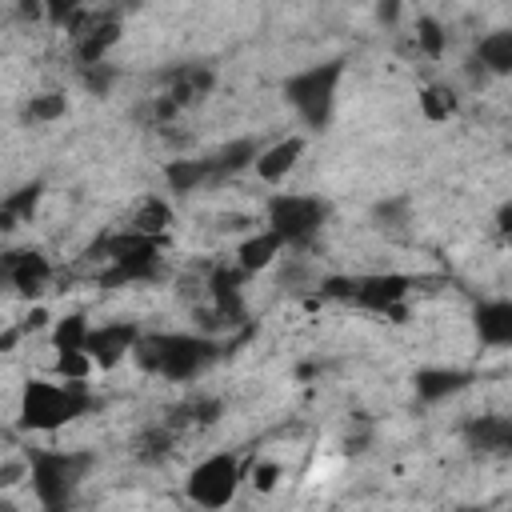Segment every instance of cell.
Masks as SVG:
<instances>
[{
	"label": "cell",
	"mask_w": 512,
	"mask_h": 512,
	"mask_svg": "<svg viewBox=\"0 0 512 512\" xmlns=\"http://www.w3.org/2000/svg\"><path fill=\"white\" fill-rule=\"evenodd\" d=\"M508 456H512V420H508Z\"/></svg>",
	"instance_id": "obj_33"
},
{
	"label": "cell",
	"mask_w": 512,
	"mask_h": 512,
	"mask_svg": "<svg viewBox=\"0 0 512 512\" xmlns=\"http://www.w3.org/2000/svg\"><path fill=\"white\" fill-rule=\"evenodd\" d=\"M340 72H344L340 60H324V64H312V68L296 72V76L284 84L288 104L300 112V120H304L308 128H324V124H328V116H332V100H336V84H340Z\"/></svg>",
	"instance_id": "obj_4"
},
{
	"label": "cell",
	"mask_w": 512,
	"mask_h": 512,
	"mask_svg": "<svg viewBox=\"0 0 512 512\" xmlns=\"http://www.w3.org/2000/svg\"><path fill=\"white\" fill-rule=\"evenodd\" d=\"M92 356H88V348H68V352H60L56 356V372L64 376V380H84L88 372H92Z\"/></svg>",
	"instance_id": "obj_26"
},
{
	"label": "cell",
	"mask_w": 512,
	"mask_h": 512,
	"mask_svg": "<svg viewBox=\"0 0 512 512\" xmlns=\"http://www.w3.org/2000/svg\"><path fill=\"white\" fill-rule=\"evenodd\" d=\"M328 220V204L320 196H300V192H280L268 200V228L284 244H308Z\"/></svg>",
	"instance_id": "obj_5"
},
{
	"label": "cell",
	"mask_w": 512,
	"mask_h": 512,
	"mask_svg": "<svg viewBox=\"0 0 512 512\" xmlns=\"http://www.w3.org/2000/svg\"><path fill=\"white\" fill-rule=\"evenodd\" d=\"M276 480H280V468H276V464H268V460H264V464H256V468H252V484H256L260 492L276 488Z\"/></svg>",
	"instance_id": "obj_30"
},
{
	"label": "cell",
	"mask_w": 512,
	"mask_h": 512,
	"mask_svg": "<svg viewBox=\"0 0 512 512\" xmlns=\"http://www.w3.org/2000/svg\"><path fill=\"white\" fill-rule=\"evenodd\" d=\"M408 276H364V280H352V304L360 308H372V312H388V316H404L400 312V300L408 296Z\"/></svg>",
	"instance_id": "obj_7"
},
{
	"label": "cell",
	"mask_w": 512,
	"mask_h": 512,
	"mask_svg": "<svg viewBox=\"0 0 512 512\" xmlns=\"http://www.w3.org/2000/svg\"><path fill=\"white\" fill-rule=\"evenodd\" d=\"M284 248V240L272 232V228H264V232H256V236H248L244 244H240V268L244 272H260V268H268L272 264V256Z\"/></svg>",
	"instance_id": "obj_17"
},
{
	"label": "cell",
	"mask_w": 512,
	"mask_h": 512,
	"mask_svg": "<svg viewBox=\"0 0 512 512\" xmlns=\"http://www.w3.org/2000/svg\"><path fill=\"white\" fill-rule=\"evenodd\" d=\"M168 224H172V208H168L160 196H148V200L136 208V216H132L128 228H136V232H144V236H164Z\"/></svg>",
	"instance_id": "obj_21"
},
{
	"label": "cell",
	"mask_w": 512,
	"mask_h": 512,
	"mask_svg": "<svg viewBox=\"0 0 512 512\" xmlns=\"http://www.w3.org/2000/svg\"><path fill=\"white\" fill-rule=\"evenodd\" d=\"M220 416H224V404H220L216 396H192V400H184V404L172 412V424H176V428H184V424L208 428V424H216Z\"/></svg>",
	"instance_id": "obj_19"
},
{
	"label": "cell",
	"mask_w": 512,
	"mask_h": 512,
	"mask_svg": "<svg viewBox=\"0 0 512 512\" xmlns=\"http://www.w3.org/2000/svg\"><path fill=\"white\" fill-rule=\"evenodd\" d=\"M236 484H240V464L236 456L228 452H216L208 460H200L192 472H188V500L200 504V508H224L232 496H236Z\"/></svg>",
	"instance_id": "obj_6"
},
{
	"label": "cell",
	"mask_w": 512,
	"mask_h": 512,
	"mask_svg": "<svg viewBox=\"0 0 512 512\" xmlns=\"http://www.w3.org/2000/svg\"><path fill=\"white\" fill-rule=\"evenodd\" d=\"M36 200H40V184H28V188H20V192H12L8 200H4V212H0V228H16V220L20 216H32V208H36Z\"/></svg>",
	"instance_id": "obj_23"
},
{
	"label": "cell",
	"mask_w": 512,
	"mask_h": 512,
	"mask_svg": "<svg viewBox=\"0 0 512 512\" xmlns=\"http://www.w3.org/2000/svg\"><path fill=\"white\" fill-rule=\"evenodd\" d=\"M496 228H500L504 240H512V204H504V208L496 212Z\"/></svg>",
	"instance_id": "obj_31"
},
{
	"label": "cell",
	"mask_w": 512,
	"mask_h": 512,
	"mask_svg": "<svg viewBox=\"0 0 512 512\" xmlns=\"http://www.w3.org/2000/svg\"><path fill=\"white\" fill-rule=\"evenodd\" d=\"M420 108H424L428 120H448V116L456 112V96L436 84V88H424V92H420Z\"/></svg>",
	"instance_id": "obj_25"
},
{
	"label": "cell",
	"mask_w": 512,
	"mask_h": 512,
	"mask_svg": "<svg viewBox=\"0 0 512 512\" xmlns=\"http://www.w3.org/2000/svg\"><path fill=\"white\" fill-rule=\"evenodd\" d=\"M396 12H400V0H380V4H376V16H380L384 24H392Z\"/></svg>",
	"instance_id": "obj_32"
},
{
	"label": "cell",
	"mask_w": 512,
	"mask_h": 512,
	"mask_svg": "<svg viewBox=\"0 0 512 512\" xmlns=\"http://www.w3.org/2000/svg\"><path fill=\"white\" fill-rule=\"evenodd\" d=\"M208 88H212V72H208V68H176V72L168 76V96H172L180 108L196 104Z\"/></svg>",
	"instance_id": "obj_16"
},
{
	"label": "cell",
	"mask_w": 512,
	"mask_h": 512,
	"mask_svg": "<svg viewBox=\"0 0 512 512\" xmlns=\"http://www.w3.org/2000/svg\"><path fill=\"white\" fill-rule=\"evenodd\" d=\"M64 112H68V100H64L60 92H40V96H32V100L24 104V120H32V124L60 120Z\"/></svg>",
	"instance_id": "obj_22"
},
{
	"label": "cell",
	"mask_w": 512,
	"mask_h": 512,
	"mask_svg": "<svg viewBox=\"0 0 512 512\" xmlns=\"http://www.w3.org/2000/svg\"><path fill=\"white\" fill-rule=\"evenodd\" d=\"M88 408H92V396L84 392V380H64V384L32 380L24 388V396H20V424L52 432V428L84 416Z\"/></svg>",
	"instance_id": "obj_2"
},
{
	"label": "cell",
	"mask_w": 512,
	"mask_h": 512,
	"mask_svg": "<svg viewBox=\"0 0 512 512\" xmlns=\"http://www.w3.org/2000/svg\"><path fill=\"white\" fill-rule=\"evenodd\" d=\"M468 380L472 376L468 372H456V368H424V372H416V396L428 400V404H436V400L460 392Z\"/></svg>",
	"instance_id": "obj_13"
},
{
	"label": "cell",
	"mask_w": 512,
	"mask_h": 512,
	"mask_svg": "<svg viewBox=\"0 0 512 512\" xmlns=\"http://www.w3.org/2000/svg\"><path fill=\"white\" fill-rule=\"evenodd\" d=\"M164 180H168L172 192H192V188L208 184V180H212L208 156H204V160H172V164L164 168Z\"/></svg>",
	"instance_id": "obj_20"
},
{
	"label": "cell",
	"mask_w": 512,
	"mask_h": 512,
	"mask_svg": "<svg viewBox=\"0 0 512 512\" xmlns=\"http://www.w3.org/2000/svg\"><path fill=\"white\" fill-rule=\"evenodd\" d=\"M44 4H48V20L52 24H72L80 16V4L84 0H44Z\"/></svg>",
	"instance_id": "obj_29"
},
{
	"label": "cell",
	"mask_w": 512,
	"mask_h": 512,
	"mask_svg": "<svg viewBox=\"0 0 512 512\" xmlns=\"http://www.w3.org/2000/svg\"><path fill=\"white\" fill-rule=\"evenodd\" d=\"M136 364L164 380H196L208 364H216L220 344L188 332H164V336H140L132 348Z\"/></svg>",
	"instance_id": "obj_1"
},
{
	"label": "cell",
	"mask_w": 512,
	"mask_h": 512,
	"mask_svg": "<svg viewBox=\"0 0 512 512\" xmlns=\"http://www.w3.org/2000/svg\"><path fill=\"white\" fill-rule=\"evenodd\" d=\"M476 336L488 348H512V300H484L476 304Z\"/></svg>",
	"instance_id": "obj_11"
},
{
	"label": "cell",
	"mask_w": 512,
	"mask_h": 512,
	"mask_svg": "<svg viewBox=\"0 0 512 512\" xmlns=\"http://www.w3.org/2000/svg\"><path fill=\"white\" fill-rule=\"evenodd\" d=\"M256 156H260L256 140H232V144H224L220 152L208 156V172H212V180H224V176H236L240 168L256 164Z\"/></svg>",
	"instance_id": "obj_15"
},
{
	"label": "cell",
	"mask_w": 512,
	"mask_h": 512,
	"mask_svg": "<svg viewBox=\"0 0 512 512\" xmlns=\"http://www.w3.org/2000/svg\"><path fill=\"white\" fill-rule=\"evenodd\" d=\"M112 80H116V72L100 60V64H84V84L96 92V96H104L108 88H112Z\"/></svg>",
	"instance_id": "obj_28"
},
{
	"label": "cell",
	"mask_w": 512,
	"mask_h": 512,
	"mask_svg": "<svg viewBox=\"0 0 512 512\" xmlns=\"http://www.w3.org/2000/svg\"><path fill=\"white\" fill-rule=\"evenodd\" d=\"M476 56H480V64H484L488 72L508 76V72H512V28H504V32H488V36L480 40Z\"/></svg>",
	"instance_id": "obj_18"
},
{
	"label": "cell",
	"mask_w": 512,
	"mask_h": 512,
	"mask_svg": "<svg viewBox=\"0 0 512 512\" xmlns=\"http://www.w3.org/2000/svg\"><path fill=\"white\" fill-rule=\"evenodd\" d=\"M92 464H96L92 452H60V448L36 452L32 456V488H36V500L44 508L72 504V496H76V488H80V480L88 476Z\"/></svg>",
	"instance_id": "obj_3"
},
{
	"label": "cell",
	"mask_w": 512,
	"mask_h": 512,
	"mask_svg": "<svg viewBox=\"0 0 512 512\" xmlns=\"http://www.w3.org/2000/svg\"><path fill=\"white\" fill-rule=\"evenodd\" d=\"M508 420L512 416H480L464 428L468 448L476 452H508Z\"/></svg>",
	"instance_id": "obj_14"
},
{
	"label": "cell",
	"mask_w": 512,
	"mask_h": 512,
	"mask_svg": "<svg viewBox=\"0 0 512 512\" xmlns=\"http://www.w3.org/2000/svg\"><path fill=\"white\" fill-rule=\"evenodd\" d=\"M416 44H420L428 56H440L444 44H448V36H444V28H440L432 16H424V20H416Z\"/></svg>",
	"instance_id": "obj_27"
},
{
	"label": "cell",
	"mask_w": 512,
	"mask_h": 512,
	"mask_svg": "<svg viewBox=\"0 0 512 512\" xmlns=\"http://www.w3.org/2000/svg\"><path fill=\"white\" fill-rule=\"evenodd\" d=\"M72 28H80L76 32V60H80V68L84 64H100L104 60V52L120 40V24L116 20H104V16H92V20H76Z\"/></svg>",
	"instance_id": "obj_10"
},
{
	"label": "cell",
	"mask_w": 512,
	"mask_h": 512,
	"mask_svg": "<svg viewBox=\"0 0 512 512\" xmlns=\"http://www.w3.org/2000/svg\"><path fill=\"white\" fill-rule=\"evenodd\" d=\"M300 152H304V140L300 136H288V140H280L272 148H260V156H256L252 168H256L260 180H280V176L292 172V164L300 160Z\"/></svg>",
	"instance_id": "obj_12"
},
{
	"label": "cell",
	"mask_w": 512,
	"mask_h": 512,
	"mask_svg": "<svg viewBox=\"0 0 512 512\" xmlns=\"http://www.w3.org/2000/svg\"><path fill=\"white\" fill-rule=\"evenodd\" d=\"M136 340H140V332H136L128 320H116V324L92 328L84 348H88V356L96 360V368H112V364H120V360L136 348Z\"/></svg>",
	"instance_id": "obj_9"
},
{
	"label": "cell",
	"mask_w": 512,
	"mask_h": 512,
	"mask_svg": "<svg viewBox=\"0 0 512 512\" xmlns=\"http://www.w3.org/2000/svg\"><path fill=\"white\" fill-rule=\"evenodd\" d=\"M88 320L84 316H64L60 324H56V332H52V340H56V352H68V348H84L88 344Z\"/></svg>",
	"instance_id": "obj_24"
},
{
	"label": "cell",
	"mask_w": 512,
	"mask_h": 512,
	"mask_svg": "<svg viewBox=\"0 0 512 512\" xmlns=\"http://www.w3.org/2000/svg\"><path fill=\"white\" fill-rule=\"evenodd\" d=\"M0 272H4V280H8L20 296H36V292H44L48 280H52L48 256H40V252H32V248H24V252H4Z\"/></svg>",
	"instance_id": "obj_8"
}]
</instances>
